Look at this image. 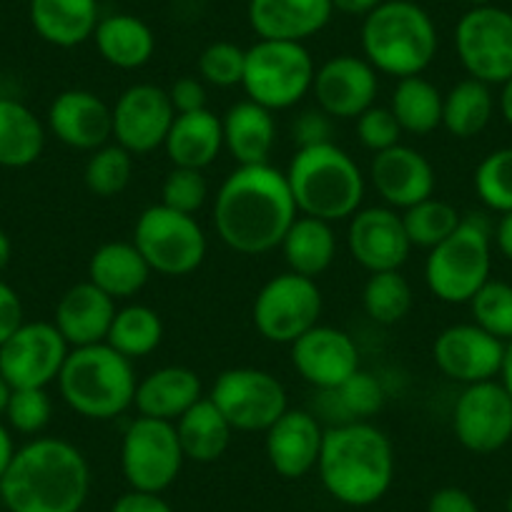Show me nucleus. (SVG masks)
<instances>
[{
	"label": "nucleus",
	"mask_w": 512,
	"mask_h": 512,
	"mask_svg": "<svg viewBox=\"0 0 512 512\" xmlns=\"http://www.w3.org/2000/svg\"><path fill=\"white\" fill-rule=\"evenodd\" d=\"M297 214L287 174L269 164L234 169L214 199L216 234L244 256H262L282 246Z\"/></svg>",
	"instance_id": "obj_1"
},
{
	"label": "nucleus",
	"mask_w": 512,
	"mask_h": 512,
	"mask_svg": "<svg viewBox=\"0 0 512 512\" xmlns=\"http://www.w3.org/2000/svg\"><path fill=\"white\" fill-rule=\"evenodd\" d=\"M91 492L86 455L61 437H36L16 450L0 477L8 512H81Z\"/></svg>",
	"instance_id": "obj_2"
},
{
	"label": "nucleus",
	"mask_w": 512,
	"mask_h": 512,
	"mask_svg": "<svg viewBox=\"0 0 512 512\" xmlns=\"http://www.w3.org/2000/svg\"><path fill=\"white\" fill-rule=\"evenodd\" d=\"M329 497L347 507H369L395 482V447L379 427L364 420L324 430L317 462Z\"/></svg>",
	"instance_id": "obj_3"
},
{
	"label": "nucleus",
	"mask_w": 512,
	"mask_h": 512,
	"mask_svg": "<svg viewBox=\"0 0 512 512\" xmlns=\"http://www.w3.org/2000/svg\"><path fill=\"white\" fill-rule=\"evenodd\" d=\"M287 184L299 214L329 224L352 219L367 191L357 161L332 141L302 146L289 161Z\"/></svg>",
	"instance_id": "obj_4"
},
{
	"label": "nucleus",
	"mask_w": 512,
	"mask_h": 512,
	"mask_svg": "<svg viewBox=\"0 0 512 512\" xmlns=\"http://www.w3.org/2000/svg\"><path fill=\"white\" fill-rule=\"evenodd\" d=\"M440 38L430 13L415 0H384L362 23L369 66L392 78L422 76L435 61Z\"/></svg>",
	"instance_id": "obj_5"
},
{
	"label": "nucleus",
	"mask_w": 512,
	"mask_h": 512,
	"mask_svg": "<svg viewBox=\"0 0 512 512\" xmlns=\"http://www.w3.org/2000/svg\"><path fill=\"white\" fill-rule=\"evenodd\" d=\"M56 382L63 402L76 415L98 422L131 410L139 387L134 362L106 342L71 349Z\"/></svg>",
	"instance_id": "obj_6"
},
{
	"label": "nucleus",
	"mask_w": 512,
	"mask_h": 512,
	"mask_svg": "<svg viewBox=\"0 0 512 512\" xmlns=\"http://www.w3.org/2000/svg\"><path fill=\"white\" fill-rule=\"evenodd\" d=\"M490 241L492 231L485 216H462L460 226L427 254L425 282L432 297L445 304H470L490 282Z\"/></svg>",
	"instance_id": "obj_7"
},
{
	"label": "nucleus",
	"mask_w": 512,
	"mask_h": 512,
	"mask_svg": "<svg viewBox=\"0 0 512 512\" xmlns=\"http://www.w3.org/2000/svg\"><path fill=\"white\" fill-rule=\"evenodd\" d=\"M317 66L304 43L259 41L246 48L241 86L246 98L269 111H287L312 91Z\"/></svg>",
	"instance_id": "obj_8"
},
{
	"label": "nucleus",
	"mask_w": 512,
	"mask_h": 512,
	"mask_svg": "<svg viewBox=\"0 0 512 512\" xmlns=\"http://www.w3.org/2000/svg\"><path fill=\"white\" fill-rule=\"evenodd\" d=\"M134 244L161 277H186L204 264L209 241L196 216L181 214L164 204L141 211L134 226Z\"/></svg>",
	"instance_id": "obj_9"
},
{
	"label": "nucleus",
	"mask_w": 512,
	"mask_h": 512,
	"mask_svg": "<svg viewBox=\"0 0 512 512\" xmlns=\"http://www.w3.org/2000/svg\"><path fill=\"white\" fill-rule=\"evenodd\" d=\"M186 457L174 422L136 417L121 440V470L131 490L166 492L181 475Z\"/></svg>",
	"instance_id": "obj_10"
},
{
	"label": "nucleus",
	"mask_w": 512,
	"mask_h": 512,
	"mask_svg": "<svg viewBox=\"0 0 512 512\" xmlns=\"http://www.w3.org/2000/svg\"><path fill=\"white\" fill-rule=\"evenodd\" d=\"M209 400L234 432H267L289 410L284 384L272 372L256 367L221 372L211 384Z\"/></svg>",
	"instance_id": "obj_11"
},
{
	"label": "nucleus",
	"mask_w": 512,
	"mask_h": 512,
	"mask_svg": "<svg viewBox=\"0 0 512 512\" xmlns=\"http://www.w3.org/2000/svg\"><path fill=\"white\" fill-rule=\"evenodd\" d=\"M256 332L272 344H294L302 334L317 327L322 317V292L317 279L284 272L269 279L254 299Z\"/></svg>",
	"instance_id": "obj_12"
},
{
	"label": "nucleus",
	"mask_w": 512,
	"mask_h": 512,
	"mask_svg": "<svg viewBox=\"0 0 512 512\" xmlns=\"http://www.w3.org/2000/svg\"><path fill=\"white\" fill-rule=\"evenodd\" d=\"M455 51L467 76L487 86L512 78V13L497 6L470 8L455 26Z\"/></svg>",
	"instance_id": "obj_13"
},
{
	"label": "nucleus",
	"mask_w": 512,
	"mask_h": 512,
	"mask_svg": "<svg viewBox=\"0 0 512 512\" xmlns=\"http://www.w3.org/2000/svg\"><path fill=\"white\" fill-rule=\"evenodd\" d=\"M68 342L53 322H23L0 344V374L11 390H46L66 364Z\"/></svg>",
	"instance_id": "obj_14"
},
{
	"label": "nucleus",
	"mask_w": 512,
	"mask_h": 512,
	"mask_svg": "<svg viewBox=\"0 0 512 512\" xmlns=\"http://www.w3.org/2000/svg\"><path fill=\"white\" fill-rule=\"evenodd\" d=\"M457 442L475 455H492L512 440V397L502 382L467 384L452 410Z\"/></svg>",
	"instance_id": "obj_15"
},
{
	"label": "nucleus",
	"mask_w": 512,
	"mask_h": 512,
	"mask_svg": "<svg viewBox=\"0 0 512 512\" xmlns=\"http://www.w3.org/2000/svg\"><path fill=\"white\" fill-rule=\"evenodd\" d=\"M113 111V139L134 156L164 149L176 111L166 88L154 83H136L118 96Z\"/></svg>",
	"instance_id": "obj_16"
},
{
	"label": "nucleus",
	"mask_w": 512,
	"mask_h": 512,
	"mask_svg": "<svg viewBox=\"0 0 512 512\" xmlns=\"http://www.w3.org/2000/svg\"><path fill=\"white\" fill-rule=\"evenodd\" d=\"M347 249L354 262L369 274L400 272L412 251L400 211L390 206L359 209L349 219Z\"/></svg>",
	"instance_id": "obj_17"
},
{
	"label": "nucleus",
	"mask_w": 512,
	"mask_h": 512,
	"mask_svg": "<svg viewBox=\"0 0 512 512\" xmlns=\"http://www.w3.org/2000/svg\"><path fill=\"white\" fill-rule=\"evenodd\" d=\"M432 359L447 379L460 384L490 382L500 377L505 342L472 324H452L437 334Z\"/></svg>",
	"instance_id": "obj_18"
},
{
	"label": "nucleus",
	"mask_w": 512,
	"mask_h": 512,
	"mask_svg": "<svg viewBox=\"0 0 512 512\" xmlns=\"http://www.w3.org/2000/svg\"><path fill=\"white\" fill-rule=\"evenodd\" d=\"M379 81L377 71L367 58L334 56L317 68L312 93L317 98L319 111L339 121H357L367 108L374 106Z\"/></svg>",
	"instance_id": "obj_19"
},
{
	"label": "nucleus",
	"mask_w": 512,
	"mask_h": 512,
	"mask_svg": "<svg viewBox=\"0 0 512 512\" xmlns=\"http://www.w3.org/2000/svg\"><path fill=\"white\" fill-rule=\"evenodd\" d=\"M289 347L299 377L317 390L337 392L359 369L357 344L337 327L317 324Z\"/></svg>",
	"instance_id": "obj_20"
},
{
	"label": "nucleus",
	"mask_w": 512,
	"mask_h": 512,
	"mask_svg": "<svg viewBox=\"0 0 512 512\" xmlns=\"http://www.w3.org/2000/svg\"><path fill=\"white\" fill-rule=\"evenodd\" d=\"M369 181L384 206L395 211H407L435 196V169L425 154L405 144L374 154Z\"/></svg>",
	"instance_id": "obj_21"
},
{
	"label": "nucleus",
	"mask_w": 512,
	"mask_h": 512,
	"mask_svg": "<svg viewBox=\"0 0 512 512\" xmlns=\"http://www.w3.org/2000/svg\"><path fill=\"white\" fill-rule=\"evenodd\" d=\"M48 128L61 144L76 151H96L113 139V111L101 96L71 88L53 98Z\"/></svg>",
	"instance_id": "obj_22"
},
{
	"label": "nucleus",
	"mask_w": 512,
	"mask_h": 512,
	"mask_svg": "<svg viewBox=\"0 0 512 512\" xmlns=\"http://www.w3.org/2000/svg\"><path fill=\"white\" fill-rule=\"evenodd\" d=\"M264 435L267 460L279 477L299 480L317 470L324 430L314 415L304 410H287Z\"/></svg>",
	"instance_id": "obj_23"
},
{
	"label": "nucleus",
	"mask_w": 512,
	"mask_h": 512,
	"mask_svg": "<svg viewBox=\"0 0 512 512\" xmlns=\"http://www.w3.org/2000/svg\"><path fill=\"white\" fill-rule=\"evenodd\" d=\"M332 0H249L246 18L264 41L304 43L332 21Z\"/></svg>",
	"instance_id": "obj_24"
},
{
	"label": "nucleus",
	"mask_w": 512,
	"mask_h": 512,
	"mask_svg": "<svg viewBox=\"0 0 512 512\" xmlns=\"http://www.w3.org/2000/svg\"><path fill=\"white\" fill-rule=\"evenodd\" d=\"M116 317V299L91 282L73 284L61 302L56 304V324L58 332L68 342V347H91V344L106 342L108 329Z\"/></svg>",
	"instance_id": "obj_25"
},
{
	"label": "nucleus",
	"mask_w": 512,
	"mask_h": 512,
	"mask_svg": "<svg viewBox=\"0 0 512 512\" xmlns=\"http://www.w3.org/2000/svg\"><path fill=\"white\" fill-rule=\"evenodd\" d=\"M201 377L189 367L169 364L146 374L136 387L134 407L141 417L176 422L201 400Z\"/></svg>",
	"instance_id": "obj_26"
},
{
	"label": "nucleus",
	"mask_w": 512,
	"mask_h": 512,
	"mask_svg": "<svg viewBox=\"0 0 512 512\" xmlns=\"http://www.w3.org/2000/svg\"><path fill=\"white\" fill-rule=\"evenodd\" d=\"M221 128H224V149L234 156L236 164H269V156L277 144V121L269 108L246 98L224 113Z\"/></svg>",
	"instance_id": "obj_27"
},
{
	"label": "nucleus",
	"mask_w": 512,
	"mask_h": 512,
	"mask_svg": "<svg viewBox=\"0 0 512 512\" xmlns=\"http://www.w3.org/2000/svg\"><path fill=\"white\" fill-rule=\"evenodd\" d=\"M166 156L179 169L204 171L224 151V128L221 118L209 108L194 113H179L171 123L164 144Z\"/></svg>",
	"instance_id": "obj_28"
},
{
	"label": "nucleus",
	"mask_w": 512,
	"mask_h": 512,
	"mask_svg": "<svg viewBox=\"0 0 512 512\" xmlns=\"http://www.w3.org/2000/svg\"><path fill=\"white\" fill-rule=\"evenodd\" d=\"M151 274L154 272L134 241H106L88 259V282L116 302L136 297Z\"/></svg>",
	"instance_id": "obj_29"
},
{
	"label": "nucleus",
	"mask_w": 512,
	"mask_h": 512,
	"mask_svg": "<svg viewBox=\"0 0 512 512\" xmlns=\"http://www.w3.org/2000/svg\"><path fill=\"white\" fill-rule=\"evenodd\" d=\"M98 53L118 71H136L154 58L156 36L149 23L131 13H116L98 21L93 33Z\"/></svg>",
	"instance_id": "obj_30"
},
{
	"label": "nucleus",
	"mask_w": 512,
	"mask_h": 512,
	"mask_svg": "<svg viewBox=\"0 0 512 512\" xmlns=\"http://www.w3.org/2000/svg\"><path fill=\"white\" fill-rule=\"evenodd\" d=\"M98 21V0H31L33 28L51 46H81L93 38Z\"/></svg>",
	"instance_id": "obj_31"
},
{
	"label": "nucleus",
	"mask_w": 512,
	"mask_h": 512,
	"mask_svg": "<svg viewBox=\"0 0 512 512\" xmlns=\"http://www.w3.org/2000/svg\"><path fill=\"white\" fill-rule=\"evenodd\" d=\"M174 427L184 457L191 462H199V465H211V462L221 460L224 452L229 450L231 435H234L226 417L221 415L219 407L209 397H201L191 410H186L174 422Z\"/></svg>",
	"instance_id": "obj_32"
},
{
	"label": "nucleus",
	"mask_w": 512,
	"mask_h": 512,
	"mask_svg": "<svg viewBox=\"0 0 512 512\" xmlns=\"http://www.w3.org/2000/svg\"><path fill=\"white\" fill-rule=\"evenodd\" d=\"M46 149V126L16 98H0V166L26 169Z\"/></svg>",
	"instance_id": "obj_33"
},
{
	"label": "nucleus",
	"mask_w": 512,
	"mask_h": 512,
	"mask_svg": "<svg viewBox=\"0 0 512 512\" xmlns=\"http://www.w3.org/2000/svg\"><path fill=\"white\" fill-rule=\"evenodd\" d=\"M279 249L284 251L289 272L317 279L319 274L332 267L334 256H337V236H334L329 221L297 216Z\"/></svg>",
	"instance_id": "obj_34"
},
{
	"label": "nucleus",
	"mask_w": 512,
	"mask_h": 512,
	"mask_svg": "<svg viewBox=\"0 0 512 512\" xmlns=\"http://www.w3.org/2000/svg\"><path fill=\"white\" fill-rule=\"evenodd\" d=\"M495 113L490 86L467 76L442 96V126L455 139H475L487 128Z\"/></svg>",
	"instance_id": "obj_35"
},
{
	"label": "nucleus",
	"mask_w": 512,
	"mask_h": 512,
	"mask_svg": "<svg viewBox=\"0 0 512 512\" xmlns=\"http://www.w3.org/2000/svg\"><path fill=\"white\" fill-rule=\"evenodd\" d=\"M442 96L440 88L422 76L400 78L392 91L390 111L395 113L402 134L427 136L442 126Z\"/></svg>",
	"instance_id": "obj_36"
},
{
	"label": "nucleus",
	"mask_w": 512,
	"mask_h": 512,
	"mask_svg": "<svg viewBox=\"0 0 512 512\" xmlns=\"http://www.w3.org/2000/svg\"><path fill=\"white\" fill-rule=\"evenodd\" d=\"M161 339H164V322H161L159 312L146 304H128V307L116 309L106 344L134 362V359L149 357L151 352H156Z\"/></svg>",
	"instance_id": "obj_37"
},
{
	"label": "nucleus",
	"mask_w": 512,
	"mask_h": 512,
	"mask_svg": "<svg viewBox=\"0 0 512 512\" xmlns=\"http://www.w3.org/2000/svg\"><path fill=\"white\" fill-rule=\"evenodd\" d=\"M364 312L382 327L402 322L412 309V287L402 272L372 274L362 292Z\"/></svg>",
	"instance_id": "obj_38"
},
{
	"label": "nucleus",
	"mask_w": 512,
	"mask_h": 512,
	"mask_svg": "<svg viewBox=\"0 0 512 512\" xmlns=\"http://www.w3.org/2000/svg\"><path fill=\"white\" fill-rule=\"evenodd\" d=\"M402 221H405V231L407 236H410V244L430 251L435 249L437 244H442V241L460 226L462 216L452 204L430 196V199L420 201V204L402 211Z\"/></svg>",
	"instance_id": "obj_39"
},
{
	"label": "nucleus",
	"mask_w": 512,
	"mask_h": 512,
	"mask_svg": "<svg viewBox=\"0 0 512 512\" xmlns=\"http://www.w3.org/2000/svg\"><path fill=\"white\" fill-rule=\"evenodd\" d=\"M134 176V154H128L123 146L106 144L91 151L83 171L86 189L98 199H113L123 194Z\"/></svg>",
	"instance_id": "obj_40"
},
{
	"label": "nucleus",
	"mask_w": 512,
	"mask_h": 512,
	"mask_svg": "<svg viewBox=\"0 0 512 512\" xmlns=\"http://www.w3.org/2000/svg\"><path fill=\"white\" fill-rule=\"evenodd\" d=\"M475 194L495 214H512V146L495 149L477 164Z\"/></svg>",
	"instance_id": "obj_41"
},
{
	"label": "nucleus",
	"mask_w": 512,
	"mask_h": 512,
	"mask_svg": "<svg viewBox=\"0 0 512 512\" xmlns=\"http://www.w3.org/2000/svg\"><path fill=\"white\" fill-rule=\"evenodd\" d=\"M472 322L500 342L512 339V284L490 279L475 297L470 299Z\"/></svg>",
	"instance_id": "obj_42"
},
{
	"label": "nucleus",
	"mask_w": 512,
	"mask_h": 512,
	"mask_svg": "<svg viewBox=\"0 0 512 512\" xmlns=\"http://www.w3.org/2000/svg\"><path fill=\"white\" fill-rule=\"evenodd\" d=\"M246 66V51L231 41H214L201 51L199 78L216 88L241 86Z\"/></svg>",
	"instance_id": "obj_43"
},
{
	"label": "nucleus",
	"mask_w": 512,
	"mask_h": 512,
	"mask_svg": "<svg viewBox=\"0 0 512 512\" xmlns=\"http://www.w3.org/2000/svg\"><path fill=\"white\" fill-rule=\"evenodd\" d=\"M209 199V181L204 171L196 169H174L166 174L164 186H161V204L169 209L181 211V214L196 216V211Z\"/></svg>",
	"instance_id": "obj_44"
},
{
	"label": "nucleus",
	"mask_w": 512,
	"mask_h": 512,
	"mask_svg": "<svg viewBox=\"0 0 512 512\" xmlns=\"http://www.w3.org/2000/svg\"><path fill=\"white\" fill-rule=\"evenodd\" d=\"M51 397L46 390H11L6 405V420L21 435H41L51 422Z\"/></svg>",
	"instance_id": "obj_45"
},
{
	"label": "nucleus",
	"mask_w": 512,
	"mask_h": 512,
	"mask_svg": "<svg viewBox=\"0 0 512 512\" xmlns=\"http://www.w3.org/2000/svg\"><path fill=\"white\" fill-rule=\"evenodd\" d=\"M339 402H342L344 410L349 412L357 420H367V417L377 415L384 407V390L382 382H379L374 374L357 369L347 382L337 390Z\"/></svg>",
	"instance_id": "obj_46"
},
{
	"label": "nucleus",
	"mask_w": 512,
	"mask_h": 512,
	"mask_svg": "<svg viewBox=\"0 0 512 512\" xmlns=\"http://www.w3.org/2000/svg\"><path fill=\"white\" fill-rule=\"evenodd\" d=\"M357 136L364 149L379 154L400 144L402 128L390 106H372L357 118Z\"/></svg>",
	"instance_id": "obj_47"
},
{
	"label": "nucleus",
	"mask_w": 512,
	"mask_h": 512,
	"mask_svg": "<svg viewBox=\"0 0 512 512\" xmlns=\"http://www.w3.org/2000/svg\"><path fill=\"white\" fill-rule=\"evenodd\" d=\"M166 93H169V101L174 106L176 116L179 113H194L206 108V86L201 78H176Z\"/></svg>",
	"instance_id": "obj_48"
},
{
	"label": "nucleus",
	"mask_w": 512,
	"mask_h": 512,
	"mask_svg": "<svg viewBox=\"0 0 512 512\" xmlns=\"http://www.w3.org/2000/svg\"><path fill=\"white\" fill-rule=\"evenodd\" d=\"M26 322L23 319V302L13 287L0 282V344L18 332V327Z\"/></svg>",
	"instance_id": "obj_49"
},
{
	"label": "nucleus",
	"mask_w": 512,
	"mask_h": 512,
	"mask_svg": "<svg viewBox=\"0 0 512 512\" xmlns=\"http://www.w3.org/2000/svg\"><path fill=\"white\" fill-rule=\"evenodd\" d=\"M327 113L322 111H307L294 121V141L299 139L302 146H314V144H327L329 141V121ZM299 146V149H302Z\"/></svg>",
	"instance_id": "obj_50"
},
{
	"label": "nucleus",
	"mask_w": 512,
	"mask_h": 512,
	"mask_svg": "<svg viewBox=\"0 0 512 512\" xmlns=\"http://www.w3.org/2000/svg\"><path fill=\"white\" fill-rule=\"evenodd\" d=\"M427 512H480L475 497L462 487H440L432 492Z\"/></svg>",
	"instance_id": "obj_51"
},
{
	"label": "nucleus",
	"mask_w": 512,
	"mask_h": 512,
	"mask_svg": "<svg viewBox=\"0 0 512 512\" xmlns=\"http://www.w3.org/2000/svg\"><path fill=\"white\" fill-rule=\"evenodd\" d=\"M111 512H174V507L159 492L128 490L111 505Z\"/></svg>",
	"instance_id": "obj_52"
},
{
	"label": "nucleus",
	"mask_w": 512,
	"mask_h": 512,
	"mask_svg": "<svg viewBox=\"0 0 512 512\" xmlns=\"http://www.w3.org/2000/svg\"><path fill=\"white\" fill-rule=\"evenodd\" d=\"M492 239H495L497 251L505 256L507 262H512V214H500V221L492 231Z\"/></svg>",
	"instance_id": "obj_53"
},
{
	"label": "nucleus",
	"mask_w": 512,
	"mask_h": 512,
	"mask_svg": "<svg viewBox=\"0 0 512 512\" xmlns=\"http://www.w3.org/2000/svg\"><path fill=\"white\" fill-rule=\"evenodd\" d=\"M384 0H332V6L337 13H344V16L354 18H367L374 8L382 6Z\"/></svg>",
	"instance_id": "obj_54"
},
{
	"label": "nucleus",
	"mask_w": 512,
	"mask_h": 512,
	"mask_svg": "<svg viewBox=\"0 0 512 512\" xmlns=\"http://www.w3.org/2000/svg\"><path fill=\"white\" fill-rule=\"evenodd\" d=\"M13 455H16V447H13V437L8 432V427L0 422V477L6 475L8 465H11Z\"/></svg>",
	"instance_id": "obj_55"
},
{
	"label": "nucleus",
	"mask_w": 512,
	"mask_h": 512,
	"mask_svg": "<svg viewBox=\"0 0 512 512\" xmlns=\"http://www.w3.org/2000/svg\"><path fill=\"white\" fill-rule=\"evenodd\" d=\"M497 106H500V113H502V118H505V123H510V126H512V78H510V81L502 83V91H500V98H497Z\"/></svg>",
	"instance_id": "obj_56"
},
{
	"label": "nucleus",
	"mask_w": 512,
	"mask_h": 512,
	"mask_svg": "<svg viewBox=\"0 0 512 512\" xmlns=\"http://www.w3.org/2000/svg\"><path fill=\"white\" fill-rule=\"evenodd\" d=\"M500 382L512 397V339L505 344V359H502V369H500Z\"/></svg>",
	"instance_id": "obj_57"
},
{
	"label": "nucleus",
	"mask_w": 512,
	"mask_h": 512,
	"mask_svg": "<svg viewBox=\"0 0 512 512\" xmlns=\"http://www.w3.org/2000/svg\"><path fill=\"white\" fill-rule=\"evenodd\" d=\"M11 254H13V246H11V239H8V234L3 229H0V272L11 264Z\"/></svg>",
	"instance_id": "obj_58"
},
{
	"label": "nucleus",
	"mask_w": 512,
	"mask_h": 512,
	"mask_svg": "<svg viewBox=\"0 0 512 512\" xmlns=\"http://www.w3.org/2000/svg\"><path fill=\"white\" fill-rule=\"evenodd\" d=\"M8 397H11V384H8L6 379H3V374H0V415L6 412Z\"/></svg>",
	"instance_id": "obj_59"
},
{
	"label": "nucleus",
	"mask_w": 512,
	"mask_h": 512,
	"mask_svg": "<svg viewBox=\"0 0 512 512\" xmlns=\"http://www.w3.org/2000/svg\"><path fill=\"white\" fill-rule=\"evenodd\" d=\"M465 3H470L472 8H477V6H490L492 0H465Z\"/></svg>",
	"instance_id": "obj_60"
},
{
	"label": "nucleus",
	"mask_w": 512,
	"mask_h": 512,
	"mask_svg": "<svg viewBox=\"0 0 512 512\" xmlns=\"http://www.w3.org/2000/svg\"><path fill=\"white\" fill-rule=\"evenodd\" d=\"M507 512H512V492H510V495H507Z\"/></svg>",
	"instance_id": "obj_61"
},
{
	"label": "nucleus",
	"mask_w": 512,
	"mask_h": 512,
	"mask_svg": "<svg viewBox=\"0 0 512 512\" xmlns=\"http://www.w3.org/2000/svg\"><path fill=\"white\" fill-rule=\"evenodd\" d=\"M0 510H3V502H0Z\"/></svg>",
	"instance_id": "obj_62"
}]
</instances>
